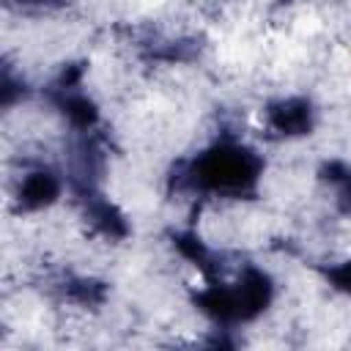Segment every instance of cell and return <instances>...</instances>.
<instances>
[{
	"label": "cell",
	"mask_w": 351,
	"mask_h": 351,
	"mask_svg": "<svg viewBox=\"0 0 351 351\" xmlns=\"http://www.w3.org/2000/svg\"><path fill=\"white\" fill-rule=\"evenodd\" d=\"M263 123H266V132L277 140L307 137L315 126V107L304 96H285L271 101L263 110Z\"/></svg>",
	"instance_id": "obj_3"
},
{
	"label": "cell",
	"mask_w": 351,
	"mask_h": 351,
	"mask_svg": "<svg viewBox=\"0 0 351 351\" xmlns=\"http://www.w3.org/2000/svg\"><path fill=\"white\" fill-rule=\"evenodd\" d=\"M261 176H263L261 154L241 140L222 137L200 148L192 159H186L176 181L181 189H189L203 197L241 200L255 195Z\"/></svg>",
	"instance_id": "obj_1"
},
{
	"label": "cell",
	"mask_w": 351,
	"mask_h": 351,
	"mask_svg": "<svg viewBox=\"0 0 351 351\" xmlns=\"http://www.w3.org/2000/svg\"><path fill=\"white\" fill-rule=\"evenodd\" d=\"M63 195V178L60 173H55L47 165H36L30 170H25L14 186V200L19 206V211H41L58 203V197Z\"/></svg>",
	"instance_id": "obj_4"
},
{
	"label": "cell",
	"mask_w": 351,
	"mask_h": 351,
	"mask_svg": "<svg viewBox=\"0 0 351 351\" xmlns=\"http://www.w3.org/2000/svg\"><path fill=\"white\" fill-rule=\"evenodd\" d=\"M274 282L263 269L247 266L230 282H211L197 293V307L217 324L233 326L255 321L271 302Z\"/></svg>",
	"instance_id": "obj_2"
},
{
	"label": "cell",
	"mask_w": 351,
	"mask_h": 351,
	"mask_svg": "<svg viewBox=\"0 0 351 351\" xmlns=\"http://www.w3.org/2000/svg\"><path fill=\"white\" fill-rule=\"evenodd\" d=\"M326 280L332 282V288H337L343 293H351V261H343L340 266L329 269L326 271Z\"/></svg>",
	"instance_id": "obj_5"
}]
</instances>
